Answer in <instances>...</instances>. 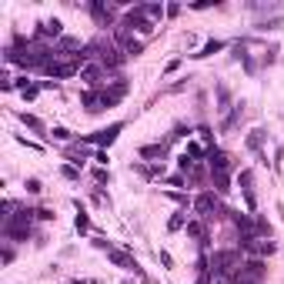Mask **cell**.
I'll use <instances>...</instances> for the list:
<instances>
[{"mask_svg": "<svg viewBox=\"0 0 284 284\" xmlns=\"http://www.w3.org/2000/svg\"><path fill=\"white\" fill-rule=\"evenodd\" d=\"M50 134H54L57 141H67V137H70V134H67V131H64V127H54V131H50Z\"/></svg>", "mask_w": 284, "mask_h": 284, "instance_id": "cell-33", "label": "cell"}, {"mask_svg": "<svg viewBox=\"0 0 284 284\" xmlns=\"http://www.w3.org/2000/svg\"><path fill=\"white\" fill-rule=\"evenodd\" d=\"M20 120H23V124H27V127H30L33 134H44V124H40V120L33 117V114H27V110H23V114H20Z\"/></svg>", "mask_w": 284, "mask_h": 284, "instance_id": "cell-22", "label": "cell"}, {"mask_svg": "<svg viewBox=\"0 0 284 284\" xmlns=\"http://www.w3.org/2000/svg\"><path fill=\"white\" fill-rule=\"evenodd\" d=\"M208 167H211V174H228L231 171V157L224 151H218V147H211L208 151Z\"/></svg>", "mask_w": 284, "mask_h": 284, "instance_id": "cell-10", "label": "cell"}, {"mask_svg": "<svg viewBox=\"0 0 284 284\" xmlns=\"http://www.w3.org/2000/svg\"><path fill=\"white\" fill-rule=\"evenodd\" d=\"M90 17L97 27H117V3H104V0H90L87 3Z\"/></svg>", "mask_w": 284, "mask_h": 284, "instance_id": "cell-4", "label": "cell"}, {"mask_svg": "<svg viewBox=\"0 0 284 284\" xmlns=\"http://www.w3.org/2000/svg\"><path fill=\"white\" fill-rule=\"evenodd\" d=\"M37 218H40V221H54V211H47V208H37Z\"/></svg>", "mask_w": 284, "mask_h": 284, "instance_id": "cell-31", "label": "cell"}, {"mask_svg": "<svg viewBox=\"0 0 284 284\" xmlns=\"http://www.w3.org/2000/svg\"><path fill=\"white\" fill-rule=\"evenodd\" d=\"M27 191H30V194H40L44 187H40V181H27Z\"/></svg>", "mask_w": 284, "mask_h": 284, "instance_id": "cell-32", "label": "cell"}, {"mask_svg": "<svg viewBox=\"0 0 284 284\" xmlns=\"http://www.w3.org/2000/svg\"><path fill=\"white\" fill-rule=\"evenodd\" d=\"M241 248L248 254H254V258H264V254L274 251V241L271 238H241Z\"/></svg>", "mask_w": 284, "mask_h": 284, "instance_id": "cell-9", "label": "cell"}, {"mask_svg": "<svg viewBox=\"0 0 284 284\" xmlns=\"http://www.w3.org/2000/svg\"><path fill=\"white\" fill-rule=\"evenodd\" d=\"M187 224V211H177L174 218H171V231H177V228H184Z\"/></svg>", "mask_w": 284, "mask_h": 284, "instance_id": "cell-25", "label": "cell"}, {"mask_svg": "<svg viewBox=\"0 0 284 284\" xmlns=\"http://www.w3.org/2000/svg\"><path fill=\"white\" fill-rule=\"evenodd\" d=\"M84 107H87V114H100V110H107L117 104V97L110 94V90H84Z\"/></svg>", "mask_w": 284, "mask_h": 284, "instance_id": "cell-5", "label": "cell"}, {"mask_svg": "<svg viewBox=\"0 0 284 284\" xmlns=\"http://www.w3.org/2000/svg\"><path fill=\"white\" fill-rule=\"evenodd\" d=\"M137 10H141L144 17H147V20L157 23V20H161V17L167 13V7H161V3H137Z\"/></svg>", "mask_w": 284, "mask_h": 284, "instance_id": "cell-15", "label": "cell"}, {"mask_svg": "<svg viewBox=\"0 0 284 284\" xmlns=\"http://www.w3.org/2000/svg\"><path fill=\"white\" fill-rule=\"evenodd\" d=\"M221 194H211V191H204V194H197V201H194V211H197V218L204 221V224H208V221H218V218H228L231 211L224 208V204H221L218 201Z\"/></svg>", "mask_w": 284, "mask_h": 284, "instance_id": "cell-2", "label": "cell"}, {"mask_svg": "<svg viewBox=\"0 0 284 284\" xmlns=\"http://www.w3.org/2000/svg\"><path fill=\"white\" fill-rule=\"evenodd\" d=\"M77 70H84V67H80V64H74V60H64L60 54H57L54 60H50V64L44 67V74H47V77H54V80H64V77H74Z\"/></svg>", "mask_w": 284, "mask_h": 284, "instance_id": "cell-7", "label": "cell"}, {"mask_svg": "<svg viewBox=\"0 0 284 284\" xmlns=\"http://www.w3.org/2000/svg\"><path fill=\"white\" fill-rule=\"evenodd\" d=\"M218 100H221V110H228V114L234 110V107H231V94H228V87H218Z\"/></svg>", "mask_w": 284, "mask_h": 284, "instance_id": "cell-24", "label": "cell"}, {"mask_svg": "<svg viewBox=\"0 0 284 284\" xmlns=\"http://www.w3.org/2000/svg\"><path fill=\"white\" fill-rule=\"evenodd\" d=\"M167 154V144H147V147H141V157H161L164 161Z\"/></svg>", "mask_w": 284, "mask_h": 284, "instance_id": "cell-19", "label": "cell"}, {"mask_svg": "<svg viewBox=\"0 0 284 284\" xmlns=\"http://www.w3.org/2000/svg\"><path fill=\"white\" fill-rule=\"evenodd\" d=\"M107 258H110V264H114V268H120V271H131V274H137V278L144 281V271H141V264L134 261V254L120 251V248H110Z\"/></svg>", "mask_w": 284, "mask_h": 284, "instance_id": "cell-8", "label": "cell"}, {"mask_svg": "<svg viewBox=\"0 0 284 284\" xmlns=\"http://www.w3.org/2000/svg\"><path fill=\"white\" fill-rule=\"evenodd\" d=\"M114 44L120 47V50H124V54L127 57H137V54H144V40H137V37H134L131 30H124V27H114Z\"/></svg>", "mask_w": 284, "mask_h": 284, "instance_id": "cell-6", "label": "cell"}, {"mask_svg": "<svg viewBox=\"0 0 284 284\" xmlns=\"http://www.w3.org/2000/svg\"><path fill=\"white\" fill-rule=\"evenodd\" d=\"M184 154H191V157H194V161H197V157H208V154L201 151V147H197V144H187V151H184Z\"/></svg>", "mask_w": 284, "mask_h": 284, "instance_id": "cell-29", "label": "cell"}, {"mask_svg": "<svg viewBox=\"0 0 284 284\" xmlns=\"http://www.w3.org/2000/svg\"><path fill=\"white\" fill-rule=\"evenodd\" d=\"M60 174H64L67 181H77V177H80V171H77L74 164H64V167H60Z\"/></svg>", "mask_w": 284, "mask_h": 284, "instance_id": "cell-26", "label": "cell"}, {"mask_svg": "<svg viewBox=\"0 0 284 284\" xmlns=\"http://www.w3.org/2000/svg\"><path fill=\"white\" fill-rule=\"evenodd\" d=\"M124 60H127V54H124V50H120L117 44H114V47L107 50V54L100 57V64L107 67V70H120V67H124Z\"/></svg>", "mask_w": 284, "mask_h": 284, "instance_id": "cell-13", "label": "cell"}, {"mask_svg": "<svg viewBox=\"0 0 284 284\" xmlns=\"http://www.w3.org/2000/svg\"><path fill=\"white\" fill-rule=\"evenodd\" d=\"M70 284H87V281H70Z\"/></svg>", "mask_w": 284, "mask_h": 284, "instance_id": "cell-35", "label": "cell"}, {"mask_svg": "<svg viewBox=\"0 0 284 284\" xmlns=\"http://www.w3.org/2000/svg\"><path fill=\"white\" fill-rule=\"evenodd\" d=\"M120 131H124V124H110V127H104V131L90 134L87 141H90V144H97V147H107V144L117 141V134H120Z\"/></svg>", "mask_w": 284, "mask_h": 284, "instance_id": "cell-11", "label": "cell"}, {"mask_svg": "<svg viewBox=\"0 0 284 284\" xmlns=\"http://www.w3.org/2000/svg\"><path fill=\"white\" fill-rule=\"evenodd\" d=\"M187 234H191V238H197V241H201V248L208 251L211 238H208V228H204V221H201V218H197V221H187Z\"/></svg>", "mask_w": 284, "mask_h": 284, "instance_id": "cell-14", "label": "cell"}, {"mask_svg": "<svg viewBox=\"0 0 284 284\" xmlns=\"http://www.w3.org/2000/svg\"><path fill=\"white\" fill-rule=\"evenodd\" d=\"M120 27H124V30H137V33H141V37H151V33H154V27H157V23H154V20H147V17H144V13L141 10H137V7H131V10H127V13H124V17H120Z\"/></svg>", "mask_w": 284, "mask_h": 284, "instance_id": "cell-3", "label": "cell"}, {"mask_svg": "<svg viewBox=\"0 0 284 284\" xmlns=\"http://www.w3.org/2000/svg\"><path fill=\"white\" fill-rule=\"evenodd\" d=\"M214 177V187H218V194H231V177L228 174H211Z\"/></svg>", "mask_w": 284, "mask_h": 284, "instance_id": "cell-21", "label": "cell"}, {"mask_svg": "<svg viewBox=\"0 0 284 284\" xmlns=\"http://www.w3.org/2000/svg\"><path fill=\"white\" fill-rule=\"evenodd\" d=\"M254 174L251 171H241V191H244V204H248V211H258V201H254Z\"/></svg>", "mask_w": 284, "mask_h": 284, "instance_id": "cell-12", "label": "cell"}, {"mask_svg": "<svg viewBox=\"0 0 284 284\" xmlns=\"http://www.w3.org/2000/svg\"><path fill=\"white\" fill-rule=\"evenodd\" d=\"M74 208H77V218H74V228H77V231H80V234H87V231H90V218H87V211L80 208V201H77Z\"/></svg>", "mask_w": 284, "mask_h": 284, "instance_id": "cell-17", "label": "cell"}, {"mask_svg": "<svg viewBox=\"0 0 284 284\" xmlns=\"http://www.w3.org/2000/svg\"><path fill=\"white\" fill-rule=\"evenodd\" d=\"M261 144H264V131H251L248 134V147H251V151L261 154Z\"/></svg>", "mask_w": 284, "mask_h": 284, "instance_id": "cell-23", "label": "cell"}, {"mask_svg": "<svg viewBox=\"0 0 284 284\" xmlns=\"http://www.w3.org/2000/svg\"><path fill=\"white\" fill-rule=\"evenodd\" d=\"M281 17H274V20H264V23H258V27H261V30H278V27H281Z\"/></svg>", "mask_w": 284, "mask_h": 284, "instance_id": "cell-27", "label": "cell"}, {"mask_svg": "<svg viewBox=\"0 0 284 284\" xmlns=\"http://www.w3.org/2000/svg\"><path fill=\"white\" fill-rule=\"evenodd\" d=\"M241 264H244L241 251H214V258H211V271L218 274V278H224V281H234V274L241 271Z\"/></svg>", "mask_w": 284, "mask_h": 284, "instance_id": "cell-1", "label": "cell"}, {"mask_svg": "<svg viewBox=\"0 0 284 284\" xmlns=\"http://www.w3.org/2000/svg\"><path fill=\"white\" fill-rule=\"evenodd\" d=\"M94 161H97V164L104 167V164H107V151H97V154H94Z\"/></svg>", "mask_w": 284, "mask_h": 284, "instance_id": "cell-34", "label": "cell"}, {"mask_svg": "<svg viewBox=\"0 0 284 284\" xmlns=\"http://www.w3.org/2000/svg\"><path fill=\"white\" fill-rule=\"evenodd\" d=\"M20 94H23V97H27V100H33V97H37V94H40V87H37V84H27V87H23Z\"/></svg>", "mask_w": 284, "mask_h": 284, "instance_id": "cell-28", "label": "cell"}, {"mask_svg": "<svg viewBox=\"0 0 284 284\" xmlns=\"http://www.w3.org/2000/svg\"><path fill=\"white\" fill-rule=\"evenodd\" d=\"M197 134H201V141H204V144H211V141H214V134H211V127H197Z\"/></svg>", "mask_w": 284, "mask_h": 284, "instance_id": "cell-30", "label": "cell"}, {"mask_svg": "<svg viewBox=\"0 0 284 284\" xmlns=\"http://www.w3.org/2000/svg\"><path fill=\"white\" fill-rule=\"evenodd\" d=\"M218 50H224V40H208V44L201 47V50H197V54H191V57H197V60H204V57L218 54Z\"/></svg>", "mask_w": 284, "mask_h": 284, "instance_id": "cell-18", "label": "cell"}, {"mask_svg": "<svg viewBox=\"0 0 284 284\" xmlns=\"http://www.w3.org/2000/svg\"><path fill=\"white\" fill-rule=\"evenodd\" d=\"M3 234L10 241H27L30 238V228H3Z\"/></svg>", "mask_w": 284, "mask_h": 284, "instance_id": "cell-20", "label": "cell"}, {"mask_svg": "<svg viewBox=\"0 0 284 284\" xmlns=\"http://www.w3.org/2000/svg\"><path fill=\"white\" fill-rule=\"evenodd\" d=\"M37 37H60V20H40L37 23Z\"/></svg>", "mask_w": 284, "mask_h": 284, "instance_id": "cell-16", "label": "cell"}]
</instances>
